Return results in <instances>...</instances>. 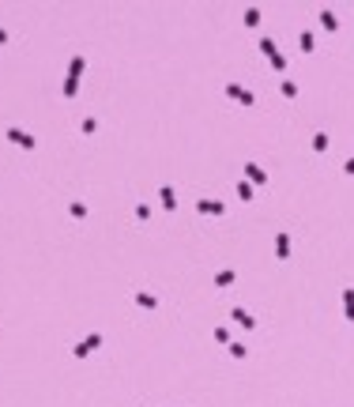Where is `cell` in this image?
<instances>
[{
    "mask_svg": "<svg viewBox=\"0 0 354 407\" xmlns=\"http://www.w3.org/2000/svg\"><path fill=\"white\" fill-rule=\"evenodd\" d=\"M226 95H230L234 102H241V106H253V102H256L253 91H245V87H238V83H226Z\"/></svg>",
    "mask_w": 354,
    "mask_h": 407,
    "instance_id": "cell-1",
    "label": "cell"
},
{
    "mask_svg": "<svg viewBox=\"0 0 354 407\" xmlns=\"http://www.w3.org/2000/svg\"><path fill=\"white\" fill-rule=\"evenodd\" d=\"M98 347H102V336L94 332V336H87L83 343L75 347V358H87V354H91V351H98Z\"/></svg>",
    "mask_w": 354,
    "mask_h": 407,
    "instance_id": "cell-2",
    "label": "cell"
},
{
    "mask_svg": "<svg viewBox=\"0 0 354 407\" xmlns=\"http://www.w3.org/2000/svg\"><path fill=\"white\" fill-rule=\"evenodd\" d=\"M196 211L200 215H223V204L219 200H196Z\"/></svg>",
    "mask_w": 354,
    "mask_h": 407,
    "instance_id": "cell-3",
    "label": "cell"
},
{
    "mask_svg": "<svg viewBox=\"0 0 354 407\" xmlns=\"http://www.w3.org/2000/svg\"><path fill=\"white\" fill-rule=\"evenodd\" d=\"M8 140H12V143H23V147H34V136H27L23 128H8Z\"/></svg>",
    "mask_w": 354,
    "mask_h": 407,
    "instance_id": "cell-4",
    "label": "cell"
},
{
    "mask_svg": "<svg viewBox=\"0 0 354 407\" xmlns=\"http://www.w3.org/2000/svg\"><path fill=\"white\" fill-rule=\"evenodd\" d=\"M245 174H249V185H268V174H264L260 166H253V162L245 166Z\"/></svg>",
    "mask_w": 354,
    "mask_h": 407,
    "instance_id": "cell-5",
    "label": "cell"
},
{
    "mask_svg": "<svg viewBox=\"0 0 354 407\" xmlns=\"http://www.w3.org/2000/svg\"><path fill=\"white\" fill-rule=\"evenodd\" d=\"M230 317H234V321H238L241 328H253V324H256V317H253V313H249V309H234Z\"/></svg>",
    "mask_w": 354,
    "mask_h": 407,
    "instance_id": "cell-6",
    "label": "cell"
},
{
    "mask_svg": "<svg viewBox=\"0 0 354 407\" xmlns=\"http://www.w3.org/2000/svg\"><path fill=\"white\" fill-rule=\"evenodd\" d=\"M275 253H279V260L290 256V234H279V238H275Z\"/></svg>",
    "mask_w": 354,
    "mask_h": 407,
    "instance_id": "cell-7",
    "label": "cell"
},
{
    "mask_svg": "<svg viewBox=\"0 0 354 407\" xmlns=\"http://www.w3.org/2000/svg\"><path fill=\"white\" fill-rule=\"evenodd\" d=\"M343 313H347V321H354V287L343 291Z\"/></svg>",
    "mask_w": 354,
    "mask_h": 407,
    "instance_id": "cell-8",
    "label": "cell"
},
{
    "mask_svg": "<svg viewBox=\"0 0 354 407\" xmlns=\"http://www.w3.org/2000/svg\"><path fill=\"white\" fill-rule=\"evenodd\" d=\"M79 76H83V57H72V68H68V79L79 83Z\"/></svg>",
    "mask_w": 354,
    "mask_h": 407,
    "instance_id": "cell-9",
    "label": "cell"
},
{
    "mask_svg": "<svg viewBox=\"0 0 354 407\" xmlns=\"http://www.w3.org/2000/svg\"><path fill=\"white\" fill-rule=\"evenodd\" d=\"M234 283V268H223L219 275H215V287H230Z\"/></svg>",
    "mask_w": 354,
    "mask_h": 407,
    "instance_id": "cell-10",
    "label": "cell"
},
{
    "mask_svg": "<svg viewBox=\"0 0 354 407\" xmlns=\"http://www.w3.org/2000/svg\"><path fill=\"white\" fill-rule=\"evenodd\" d=\"M136 306H143V309H155V306H158V298H155V294H143V291H140V294H136Z\"/></svg>",
    "mask_w": 354,
    "mask_h": 407,
    "instance_id": "cell-11",
    "label": "cell"
},
{
    "mask_svg": "<svg viewBox=\"0 0 354 407\" xmlns=\"http://www.w3.org/2000/svg\"><path fill=\"white\" fill-rule=\"evenodd\" d=\"M320 23H324V30H339V19L332 12H320Z\"/></svg>",
    "mask_w": 354,
    "mask_h": 407,
    "instance_id": "cell-12",
    "label": "cell"
},
{
    "mask_svg": "<svg viewBox=\"0 0 354 407\" xmlns=\"http://www.w3.org/2000/svg\"><path fill=\"white\" fill-rule=\"evenodd\" d=\"M158 196H162V204H166V208H173V204H177V196H173L170 185H162V193H158Z\"/></svg>",
    "mask_w": 354,
    "mask_h": 407,
    "instance_id": "cell-13",
    "label": "cell"
},
{
    "mask_svg": "<svg viewBox=\"0 0 354 407\" xmlns=\"http://www.w3.org/2000/svg\"><path fill=\"white\" fill-rule=\"evenodd\" d=\"M298 45H301V53H313V49H317V45H313V34H301Z\"/></svg>",
    "mask_w": 354,
    "mask_h": 407,
    "instance_id": "cell-14",
    "label": "cell"
},
{
    "mask_svg": "<svg viewBox=\"0 0 354 407\" xmlns=\"http://www.w3.org/2000/svg\"><path fill=\"white\" fill-rule=\"evenodd\" d=\"M260 53L275 57V53H279V49H275V42H271V38H260Z\"/></svg>",
    "mask_w": 354,
    "mask_h": 407,
    "instance_id": "cell-15",
    "label": "cell"
},
{
    "mask_svg": "<svg viewBox=\"0 0 354 407\" xmlns=\"http://www.w3.org/2000/svg\"><path fill=\"white\" fill-rule=\"evenodd\" d=\"M283 95H286V98H298V83H294V79H283Z\"/></svg>",
    "mask_w": 354,
    "mask_h": 407,
    "instance_id": "cell-16",
    "label": "cell"
},
{
    "mask_svg": "<svg viewBox=\"0 0 354 407\" xmlns=\"http://www.w3.org/2000/svg\"><path fill=\"white\" fill-rule=\"evenodd\" d=\"M238 196H241V200H253V185L241 181V185H238Z\"/></svg>",
    "mask_w": 354,
    "mask_h": 407,
    "instance_id": "cell-17",
    "label": "cell"
},
{
    "mask_svg": "<svg viewBox=\"0 0 354 407\" xmlns=\"http://www.w3.org/2000/svg\"><path fill=\"white\" fill-rule=\"evenodd\" d=\"M72 219H87V208H83V204H79V200H75V204H72Z\"/></svg>",
    "mask_w": 354,
    "mask_h": 407,
    "instance_id": "cell-18",
    "label": "cell"
},
{
    "mask_svg": "<svg viewBox=\"0 0 354 407\" xmlns=\"http://www.w3.org/2000/svg\"><path fill=\"white\" fill-rule=\"evenodd\" d=\"M75 91H79V83L75 79H64V98H75Z\"/></svg>",
    "mask_w": 354,
    "mask_h": 407,
    "instance_id": "cell-19",
    "label": "cell"
},
{
    "mask_svg": "<svg viewBox=\"0 0 354 407\" xmlns=\"http://www.w3.org/2000/svg\"><path fill=\"white\" fill-rule=\"evenodd\" d=\"M136 219H140V223H147V219H151V208H147V204H136Z\"/></svg>",
    "mask_w": 354,
    "mask_h": 407,
    "instance_id": "cell-20",
    "label": "cell"
},
{
    "mask_svg": "<svg viewBox=\"0 0 354 407\" xmlns=\"http://www.w3.org/2000/svg\"><path fill=\"white\" fill-rule=\"evenodd\" d=\"M271 68L283 72V68H286V57H283V53H275V57H271Z\"/></svg>",
    "mask_w": 354,
    "mask_h": 407,
    "instance_id": "cell-21",
    "label": "cell"
},
{
    "mask_svg": "<svg viewBox=\"0 0 354 407\" xmlns=\"http://www.w3.org/2000/svg\"><path fill=\"white\" fill-rule=\"evenodd\" d=\"M245 23H249V27H256V23H260V12H256V8H249V12H245Z\"/></svg>",
    "mask_w": 354,
    "mask_h": 407,
    "instance_id": "cell-22",
    "label": "cell"
},
{
    "mask_svg": "<svg viewBox=\"0 0 354 407\" xmlns=\"http://www.w3.org/2000/svg\"><path fill=\"white\" fill-rule=\"evenodd\" d=\"M313 147H317V151H328V136H324V132H320V136L313 140Z\"/></svg>",
    "mask_w": 354,
    "mask_h": 407,
    "instance_id": "cell-23",
    "label": "cell"
},
{
    "mask_svg": "<svg viewBox=\"0 0 354 407\" xmlns=\"http://www.w3.org/2000/svg\"><path fill=\"white\" fill-rule=\"evenodd\" d=\"M215 339H219V343H226V347H230V332H226V328H215Z\"/></svg>",
    "mask_w": 354,
    "mask_h": 407,
    "instance_id": "cell-24",
    "label": "cell"
},
{
    "mask_svg": "<svg viewBox=\"0 0 354 407\" xmlns=\"http://www.w3.org/2000/svg\"><path fill=\"white\" fill-rule=\"evenodd\" d=\"M343 170H347V174H354V158H347V166H343Z\"/></svg>",
    "mask_w": 354,
    "mask_h": 407,
    "instance_id": "cell-25",
    "label": "cell"
},
{
    "mask_svg": "<svg viewBox=\"0 0 354 407\" xmlns=\"http://www.w3.org/2000/svg\"><path fill=\"white\" fill-rule=\"evenodd\" d=\"M4 42H8V30H4V27H0V45H4Z\"/></svg>",
    "mask_w": 354,
    "mask_h": 407,
    "instance_id": "cell-26",
    "label": "cell"
}]
</instances>
